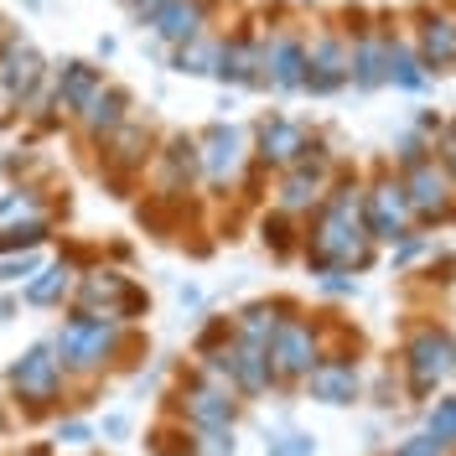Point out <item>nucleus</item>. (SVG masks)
<instances>
[{
  "mask_svg": "<svg viewBox=\"0 0 456 456\" xmlns=\"http://www.w3.org/2000/svg\"><path fill=\"white\" fill-rule=\"evenodd\" d=\"M301 255L322 275L363 270L373 259V239H369V224H363V187L358 182H338L322 198V208L312 213V224L301 233Z\"/></svg>",
  "mask_w": 456,
  "mask_h": 456,
  "instance_id": "f257e3e1",
  "label": "nucleus"
},
{
  "mask_svg": "<svg viewBox=\"0 0 456 456\" xmlns=\"http://www.w3.org/2000/svg\"><path fill=\"white\" fill-rule=\"evenodd\" d=\"M125 342H130L125 322H99V316H78V312H68L62 327L53 332V347H57V358H62L68 379H99L119 358Z\"/></svg>",
  "mask_w": 456,
  "mask_h": 456,
  "instance_id": "f03ea898",
  "label": "nucleus"
},
{
  "mask_svg": "<svg viewBox=\"0 0 456 456\" xmlns=\"http://www.w3.org/2000/svg\"><path fill=\"white\" fill-rule=\"evenodd\" d=\"M5 389L16 399V410L27 420H47L62 410V395H68V373H62V358H57L53 338L31 342L27 353L5 369Z\"/></svg>",
  "mask_w": 456,
  "mask_h": 456,
  "instance_id": "7ed1b4c3",
  "label": "nucleus"
},
{
  "mask_svg": "<svg viewBox=\"0 0 456 456\" xmlns=\"http://www.w3.org/2000/svg\"><path fill=\"white\" fill-rule=\"evenodd\" d=\"M68 312L135 327V322H141V316L151 312V296H145L141 285L125 275V270L94 265V270H84V275H78V285H73V301H68Z\"/></svg>",
  "mask_w": 456,
  "mask_h": 456,
  "instance_id": "20e7f679",
  "label": "nucleus"
},
{
  "mask_svg": "<svg viewBox=\"0 0 456 456\" xmlns=\"http://www.w3.org/2000/svg\"><path fill=\"white\" fill-rule=\"evenodd\" d=\"M171 415H176L187 430H233V420H239V399H233V389H228L218 373L202 363V369L171 395Z\"/></svg>",
  "mask_w": 456,
  "mask_h": 456,
  "instance_id": "39448f33",
  "label": "nucleus"
},
{
  "mask_svg": "<svg viewBox=\"0 0 456 456\" xmlns=\"http://www.w3.org/2000/svg\"><path fill=\"white\" fill-rule=\"evenodd\" d=\"M47 84H53V62L42 57L37 42H27L21 31H11V42L0 53V104L27 114V104H37L47 94Z\"/></svg>",
  "mask_w": 456,
  "mask_h": 456,
  "instance_id": "423d86ee",
  "label": "nucleus"
},
{
  "mask_svg": "<svg viewBox=\"0 0 456 456\" xmlns=\"http://www.w3.org/2000/svg\"><path fill=\"white\" fill-rule=\"evenodd\" d=\"M198 156H202V182H208L213 192H228V187H239V176H244V167H249L255 141H249L244 125L213 119V125L198 135Z\"/></svg>",
  "mask_w": 456,
  "mask_h": 456,
  "instance_id": "0eeeda50",
  "label": "nucleus"
},
{
  "mask_svg": "<svg viewBox=\"0 0 456 456\" xmlns=\"http://www.w3.org/2000/svg\"><path fill=\"white\" fill-rule=\"evenodd\" d=\"M156 145H161V141H156V130H151V125H141V119L130 114V119L114 130L110 141L94 145V151H99V176L110 182L119 198H125V187H130V182H135L151 161H156Z\"/></svg>",
  "mask_w": 456,
  "mask_h": 456,
  "instance_id": "6e6552de",
  "label": "nucleus"
},
{
  "mask_svg": "<svg viewBox=\"0 0 456 456\" xmlns=\"http://www.w3.org/2000/svg\"><path fill=\"white\" fill-rule=\"evenodd\" d=\"M452 373H456V338L446 327H415L410 342H404V379H410V395L415 399L436 395Z\"/></svg>",
  "mask_w": 456,
  "mask_h": 456,
  "instance_id": "1a4fd4ad",
  "label": "nucleus"
},
{
  "mask_svg": "<svg viewBox=\"0 0 456 456\" xmlns=\"http://www.w3.org/2000/svg\"><path fill=\"white\" fill-rule=\"evenodd\" d=\"M399 182H404V198H410V218L415 224H446V218H456V182L436 156L410 161Z\"/></svg>",
  "mask_w": 456,
  "mask_h": 456,
  "instance_id": "9d476101",
  "label": "nucleus"
},
{
  "mask_svg": "<svg viewBox=\"0 0 456 456\" xmlns=\"http://www.w3.org/2000/svg\"><path fill=\"white\" fill-rule=\"evenodd\" d=\"M322 358H327V353H322V332H316V322H306V316H285L281 332L270 338L275 384H306Z\"/></svg>",
  "mask_w": 456,
  "mask_h": 456,
  "instance_id": "9b49d317",
  "label": "nucleus"
},
{
  "mask_svg": "<svg viewBox=\"0 0 456 456\" xmlns=\"http://www.w3.org/2000/svg\"><path fill=\"white\" fill-rule=\"evenodd\" d=\"M363 224H369L373 244H404L410 239V198H404V182L399 176H373L363 187Z\"/></svg>",
  "mask_w": 456,
  "mask_h": 456,
  "instance_id": "f8f14e48",
  "label": "nucleus"
},
{
  "mask_svg": "<svg viewBox=\"0 0 456 456\" xmlns=\"http://www.w3.org/2000/svg\"><path fill=\"white\" fill-rule=\"evenodd\" d=\"M312 151H316V135L301 125V119H290V114H265V119L255 125L259 167L290 171V167H301V161H312Z\"/></svg>",
  "mask_w": 456,
  "mask_h": 456,
  "instance_id": "ddd939ff",
  "label": "nucleus"
},
{
  "mask_svg": "<svg viewBox=\"0 0 456 456\" xmlns=\"http://www.w3.org/2000/svg\"><path fill=\"white\" fill-rule=\"evenodd\" d=\"M104 84H110V73H104L99 62H88V57H62V62L53 68V84H47L53 114L57 119H78V114L88 110V99H94Z\"/></svg>",
  "mask_w": 456,
  "mask_h": 456,
  "instance_id": "4468645a",
  "label": "nucleus"
},
{
  "mask_svg": "<svg viewBox=\"0 0 456 456\" xmlns=\"http://www.w3.org/2000/svg\"><path fill=\"white\" fill-rule=\"evenodd\" d=\"M213 16H218V0H167V5L145 21V31L156 37V47L176 53V47H187V42L208 37Z\"/></svg>",
  "mask_w": 456,
  "mask_h": 456,
  "instance_id": "2eb2a0df",
  "label": "nucleus"
},
{
  "mask_svg": "<svg viewBox=\"0 0 456 456\" xmlns=\"http://www.w3.org/2000/svg\"><path fill=\"white\" fill-rule=\"evenodd\" d=\"M208 369L218 373L233 395H265V389L275 384L270 347H255V342H244V338H233L218 358H208Z\"/></svg>",
  "mask_w": 456,
  "mask_h": 456,
  "instance_id": "dca6fc26",
  "label": "nucleus"
},
{
  "mask_svg": "<svg viewBox=\"0 0 456 456\" xmlns=\"http://www.w3.org/2000/svg\"><path fill=\"white\" fill-rule=\"evenodd\" d=\"M347 68H353V42L342 31H322L306 42V94L327 99V94L347 88Z\"/></svg>",
  "mask_w": 456,
  "mask_h": 456,
  "instance_id": "f3484780",
  "label": "nucleus"
},
{
  "mask_svg": "<svg viewBox=\"0 0 456 456\" xmlns=\"http://www.w3.org/2000/svg\"><path fill=\"white\" fill-rule=\"evenodd\" d=\"M202 176V156H198V135H187V130H176L167 141L156 145V198L176 202L182 192H192V182Z\"/></svg>",
  "mask_w": 456,
  "mask_h": 456,
  "instance_id": "a211bd4d",
  "label": "nucleus"
},
{
  "mask_svg": "<svg viewBox=\"0 0 456 456\" xmlns=\"http://www.w3.org/2000/svg\"><path fill=\"white\" fill-rule=\"evenodd\" d=\"M415 53L426 73H456V11L452 5H420L415 11Z\"/></svg>",
  "mask_w": 456,
  "mask_h": 456,
  "instance_id": "6ab92c4d",
  "label": "nucleus"
},
{
  "mask_svg": "<svg viewBox=\"0 0 456 456\" xmlns=\"http://www.w3.org/2000/svg\"><path fill=\"white\" fill-rule=\"evenodd\" d=\"M332 182V171H327V151L316 145L312 151V161H301V167H290V171H281V192H275V208L281 213H316L322 208V198L332 192L327 187Z\"/></svg>",
  "mask_w": 456,
  "mask_h": 456,
  "instance_id": "aec40b11",
  "label": "nucleus"
},
{
  "mask_svg": "<svg viewBox=\"0 0 456 456\" xmlns=\"http://www.w3.org/2000/svg\"><path fill=\"white\" fill-rule=\"evenodd\" d=\"M265 88L306 94V37H296V31L265 37Z\"/></svg>",
  "mask_w": 456,
  "mask_h": 456,
  "instance_id": "412c9836",
  "label": "nucleus"
},
{
  "mask_svg": "<svg viewBox=\"0 0 456 456\" xmlns=\"http://www.w3.org/2000/svg\"><path fill=\"white\" fill-rule=\"evenodd\" d=\"M218 84L228 88H265V37L255 31H228L218 53Z\"/></svg>",
  "mask_w": 456,
  "mask_h": 456,
  "instance_id": "4be33fe9",
  "label": "nucleus"
},
{
  "mask_svg": "<svg viewBox=\"0 0 456 456\" xmlns=\"http://www.w3.org/2000/svg\"><path fill=\"white\" fill-rule=\"evenodd\" d=\"M130 110H135V94H130L125 84H114V78H110V84H104L99 94H94V99H88V110L78 114L73 125H78L84 145H104L114 130L130 119Z\"/></svg>",
  "mask_w": 456,
  "mask_h": 456,
  "instance_id": "5701e85b",
  "label": "nucleus"
},
{
  "mask_svg": "<svg viewBox=\"0 0 456 456\" xmlns=\"http://www.w3.org/2000/svg\"><path fill=\"white\" fill-rule=\"evenodd\" d=\"M389 37L395 31L389 27H363L358 37H347L353 42V68H347V84L353 88H384L389 78H384V62H389Z\"/></svg>",
  "mask_w": 456,
  "mask_h": 456,
  "instance_id": "b1692460",
  "label": "nucleus"
},
{
  "mask_svg": "<svg viewBox=\"0 0 456 456\" xmlns=\"http://www.w3.org/2000/svg\"><path fill=\"white\" fill-rule=\"evenodd\" d=\"M73 285H78L73 259L57 255L53 265H42V270L21 285V301H27V306H37V312H53V306H68V301H73Z\"/></svg>",
  "mask_w": 456,
  "mask_h": 456,
  "instance_id": "393cba45",
  "label": "nucleus"
},
{
  "mask_svg": "<svg viewBox=\"0 0 456 456\" xmlns=\"http://www.w3.org/2000/svg\"><path fill=\"white\" fill-rule=\"evenodd\" d=\"M363 389V379H358V363L353 358H322L306 379V395L322 399V404H353Z\"/></svg>",
  "mask_w": 456,
  "mask_h": 456,
  "instance_id": "a878e982",
  "label": "nucleus"
},
{
  "mask_svg": "<svg viewBox=\"0 0 456 456\" xmlns=\"http://www.w3.org/2000/svg\"><path fill=\"white\" fill-rule=\"evenodd\" d=\"M47 202H42V187L31 182H16L11 192H0V233H16V228H31V224H47Z\"/></svg>",
  "mask_w": 456,
  "mask_h": 456,
  "instance_id": "bb28decb",
  "label": "nucleus"
},
{
  "mask_svg": "<svg viewBox=\"0 0 456 456\" xmlns=\"http://www.w3.org/2000/svg\"><path fill=\"white\" fill-rule=\"evenodd\" d=\"M384 78L399 88V94H420V88L430 84L426 62H420V53H415V42H404V37H389V62H384Z\"/></svg>",
  "mask_w": 456,
  "mask_h": 456,
  "instance_id": "cd10ccee",
  "label": "nucleus"
},
{
  "mask_svg": "<svg viewBox=\"0 0 456 456\" xmlns=\"http://www.w3.org/2000/svg\"><path fill=\"white\" fill-rule=\"evenodd\" d=\"M218 53H224V37H198V42H187V47H176L167 53V68L171 73H182V78H218Z\"/></svg>",
  "mask_w": 456,
  "mask_h": 456,
  "instance_id": "c85d7f7f",
  "label": "nucleus"
},
{
  "mask_svg": "<svg viewBox=\"0 0 456 456\" xmlns=\"http://www.w3.org/2000/svg\"><path fill=\"white\" fill-rule=\"evenodd\" d=\"M285 312H290L285 301H255V306H244V312L233 316V338L255 342V347H270V338L281 332Z\"/></svg>",
  "mask_w": 456,
  "mask_h": 456,
  "instance_id": "c756f323",
  "label": "nucleus"
},
{
  "mask_svg": "<svg viewBox=\"0 0 456 456\" xmlns=\"http://www.w3.org/2000/svg\"><path fill=\"white\" fill-rule=\"evenodd\" d=\"M187 456H239L233 430H187Z\"/></svg>",
  "mask_w": 456,
  "mask_h": 456,
  "instance_id": "7c9ffc66",
  "label": "nucleus"
},
{
  "mask_svg": "<svg viewBox=\"0 0 456 456\" xmlns=\"http://www.w3.org/2000/svg\"><path fill=\"white\" fill-rule=\"evenodd\" d=\"M426 436H436V441H446V446H456V395L436 399L426 415Z\"/></svg>",
  "mask_w": 456,
  "mask_h": 456,
  "instance_id": "2f4dec72",
  "label": "nucleus"
},
{
  "mask_svg": "<svg viewBox=\"0 0 456 456\" xmlns=\"http://www.w3.org/2000/svg\"><path fill=\"white\" fill-rule=\"evenodd\" d=\"M37 270H42V249H31V255H0V285L5 290L11 285H27Z\"/></svg>",
  "mask_w": 456,
  "mask_h": 456,
  "instance_id": "473e14b6",
  "label": "nucleus"
},
{
  "mask_svg": "<svg viewBox=\"0 0 456 456\" xmlns=\"http://www.w3.org/2000/svg\"><path fill=\"white\" fill-rule=\"evenodd\" d=\"M265 244L275 249V255H290L296 249V233H290V213L275 208V218H265Z\"/></svg>",
  "mask_w": 456,
  "mask_h": 456,
  "instance_id": "72a5a7b5",
  "label": "nucleus"
},
{
  "mask_svg": "<svg viewBox=\"0 0 456 456\" xmlns=\"http://www.w3.org/2000/svg\"><path fill=\"white\" fill-rule=\"evenodd\" d=\"M88 441H94V426L88 420H73V415L57 420V446H88Z\"/></svg>",
  "mask_w": 456,
  "mask_h": 456,
  "instance_id": "f704fd0d",
  "label": "nucleus"
},
{
  "mask_svg": "<svg viewBox=\"0 0 456 456\" xmlns=\"http://www.w3.org/2000/svg\"><path fill=\"white\" fill-rule=\"evenodd\" d=\"M446 452H452L446 441H436V436H426V430H420V436H410L395 456H446Z\"/></svg>",
  "mask_w": 456,
  "mask_h": 456,
  "instance_id": "c9c22d12",
  "label": "nucleus"
},
{
  "mask_svg": "<svg viewBox=\"0 0 456 456\" xmlns=\"http://www.w3.org/2000/svg\"><path fill=\"white\" fill-rule=\"evenodd\" d=\"M270 456H316V446H312V436H281V441H270Z\"/></svg>",
  "mask_w": 456,
  "mask_h": 456,
  "instance_id": "e433bc0d",
  "label": "nucleus"
},
{
  "mask_svg": "<svg viewBox=\"0 0 456 456\" xmlns=\"http://www.w3.org/2000/svg\"><path fill=\"white\" fill-rule=\"evenodd\" d=\"M119 5H125V11H130V16H135V21H151V16H156V11H161V5H167V0H119Z\"/></svg>",
  "mask_w": 456,
  "mask_h": 456,
  "instance_id": "4c0bfd02",
  "label": "nucleus"
},
{
  "mask_svg": "<svg viewBox=\"0 0 456 456\" xmlns=\"http://www.w3.org/2000/svg\"><path fill=\"white\" fill-rule=\"evenodd\" d=\"M11 316H16V296H5V290H0V322H11Z\"/></svg>",
  "mask_w": 456,
  "mask_h": 456,
  "instance_id": "58836bf2",
  "label": "nucleus"
},
{
  "mask_svg": "<svg viewBox=\"0 0 456 456\" xmlns=\"http://www.w3.org/2000/svg\"><path fill=\"white\" fill-rule=\"evenodd\" d=\"M104 436H125V415H110L104 420Z\"/></svg>",
  "mask_w": 456,
  "mask_h": 456,
  "instance_id": "ea45409f",
  "label": "nucleus"
},
{
  "mask_svg": "<svg viewBox=\"0 0 456 456\" xmlns=\"http://www.w3.org/2000/svg\"><path fill=\"white\" fill-rule=\"evenodd\" d=\"M11 31H16V27H11V21H5V11H0V53H5V42H11Z\"/></svg>",
  "mask_w": 456,
  "mask_h": 456,
  "instance_id": "a19ab883",
  "label": "nucleus"
},
{
  "mask_svg": "<svg viewBox=\"0 0 456 456\" xmlns=\"http://www.w3.org/2000/svg\"><path fill=\"white\" fill-rule=\"evenodd\" d=\"M11 456H53V446H27V452H11Z\"/></svg>",
  "mask_w": 456,
  "mask_h": 456,
  "instance_id": "79ce46f5",
  "label": "nucleus"
},
{
  "mask_svg": "<svg viewBox=\"0 0 456 456\" xmlns=\"http://www.w3.org/2000/svg\"><path fill=\"white\" fill-rule=\"evenodd\" d=\"M11 430V410H5V399H0V436Z\"/></svg>",
  "mask_w": 456,
  "mask_h": 456,
  "instance_id": "37998d69",
  "label": "nucleus"
},
{
  "mask_svg": "<svg viewBox=\"0 0 456 456\" xmlns=\"http://www.w3.org/2000/svg\"><path fill=\"white\" fill-rule=\"evenodd\" d=\"M31 5H37V0H31Z\"/></svg>",
  "mask_w": 456,
  "mask_h": 456,
  "instance_id": "c03bdc74",
  "label": "nucleus"
}]
</instances>
